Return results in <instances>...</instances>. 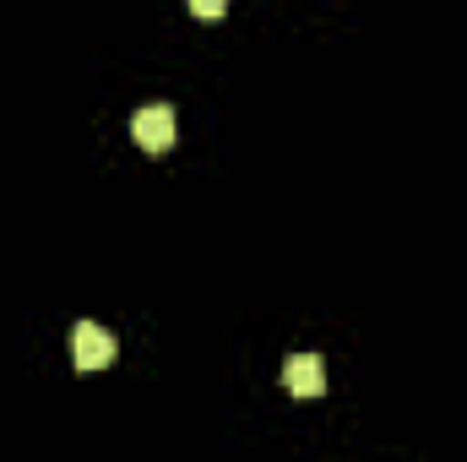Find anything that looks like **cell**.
<instances>
[{
	"mask_svg": "<svg viewBox=\"0 0 467 462\" xmlns=\"http://www.w3.org/2000/svg\"><path fill=\"white\" fill-rule=\"evenodd\" d=\"M115 332H104L99 321H82L77 332H71V359H77V370H109L115 364Z\"/></svg>",
	"mask_w": 467,
	"mask_h": 462,
	"instance_id": "cell-1",
	"label": "cell"
},
{
	"mask_svg": "<svg viewBox=\"0 0 467 462\" xmlns=\"http://www.w3.org/2000/svg\"><path fill=\"white\" fill-rule=\"evenodd\" d=\"M130 136H136V147H147V152H169V147H174V110H169V104L136 110V115H130Z\"/></svg>",
	"mask_w": 467,
	"mask_h": 462,
	"instance_id": "cell-2",
	"label": "cell"
},
{
	"mask_svg": "<svg viewBox=\"0 0 467 462\" xmlns=\"http://www.w3.org/2000/svg\"><path fill=\"white\" fill-rule=\"evenodd\" d=\"M283 386H288L294 397H321V392H327V364H321V353H294V359L283 364Z\"/></svg>",
	"mask_w": 467,
	"mask_h": 462,
	"instance_id": "cell-3",
	"label": "cell"
},
{
	"mask_svg": "<svg viewBox=\"0 0 467 462\" xmlns=\"http://www.w3.org/2000/svg\"><path fill=\"white\" fill-rule=\"evenodd\" d=\"M185 5H191L196 16H223V11H229V0H185Z\"/></svg>",
	"mask_w": 467,
	"mask_h": 462,
	"instance_id": "cell-4",
	"label": "cell"
}]
</instances>
